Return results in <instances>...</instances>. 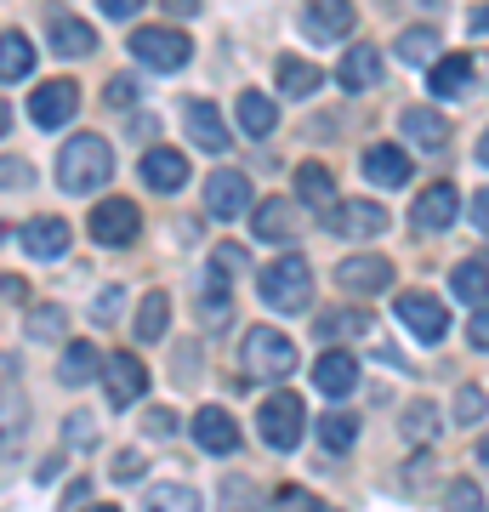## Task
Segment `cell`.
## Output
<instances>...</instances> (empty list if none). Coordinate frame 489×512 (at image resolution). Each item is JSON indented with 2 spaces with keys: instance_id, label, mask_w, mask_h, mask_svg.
Here are the masks:
<instances>
[{
  "instance_id": "1",
  "label": "cell",
  "mask_w": 489,
  "mask_h": 512,
  "mask_svg": "<svg viewBox=\"0 0 489 512\" xmlns=\"http://www.w3.org/2000/svg\"><path fill=\"white\" fill-rule=\"evenodd\" d=\"M109 177H114V148L103 137L80 131V137L63 143V154H57V188L63 194H97Z\"/></svg>"
},
{
  "instance_id": "2",
  "label": "cell",
  "mask_w": 489,
  "mask_h": 512,
  "mask_svg": "<svg viewBox=\"0 0 489 512\" xmlns=\"http://www.w3.org/2000/svg\"><path fill=\"white\" fill-rule=\"evenodd\" d=\"M256 291H262V302L273 313H308V302H313L308 256H273L268 268H262V279H256Z\"/></svg>"
},
{
  "instance_id": "3",
  "label": "cell",
  "mask_w": 489,
  "mask_h": 512,
  "mask_svg": "<svg viewBox=\"0 0 489 512\" xmlns=\"http://www.w3.org/2000/svg\"><path fill=\"white\" fill-rule=\"evenodd\" d=\"M239 370H245V376H256V382H285L290 370H296V342H290L285 330H273V325L245 330Z\"/></svg>"
},
{
  "instance_id": "4",
  "label": "cell",
  "mask_w": 489,
  "mask_h": 512,
  "mask_svg": "<svg viewBox=\"0 0 489 512\" xmlns=\"http://www.w3.org/2000/svg\"><path fill=\"white\" fill-rule=\"evenodd\" d=\"M131 57L137 63H148V69H182L188 57H194V46H188V35L182 29H131Z\"/></svg>"
},
{
  "instance_id": "5",
  "label": "cell",
  "mask_w": 489,
  "mask_h": 512,
  "mask_svg": "<svg viewBox=\"0 0 489 512\" xmlns=\"http://www.w3.org/2000/svg\"><path fill=\"white\" fill-rule=\"evenodd\" d=\"M302 427H308V410H302L296 393H273V399L262 404V416H256V433H262L273 450H296Z\"/></svg>"
},
{
  "instance_id": "6",
  "label": "cell",
  "mask_w": 489,
  "mask_h": 512,
  "mask_svg": "<svg viewBox=\"0 0 489 512\" xmlns=\"http://www.w3.org/2000/svg\"><path fill=\"white\" fill-rule=\"evenodd\" d=\"M251 205H256V194H251V177H245V171L222 165V171L205 177V211H211V217L234 222V217H245Z\"/></svg>"
},
{
  "instance_id": "7",
  "label": "cell",
  "mask_w": 489,
  "mask_h": 512,
  "mask_svg": "<svg viewBox=\"0 0 489 512\" xmlns=\"http://www.w3.org/2000/svg\"><path fill=\"white\" fill-rule=\"evenodd\" d=\"M359 29V12H353V0H308V12H302V35L330 46V40H347Z\"/></svg>"
},
{
  "instance_id": "8",
  "label": "cell",
  "mask_w": 489,
  "mask_h": 512,
  "mask_svg": "<svg viewBox=\"0 0 489 512\" xmlns=\"http://www.w3.org/2000/svg\"><path fill=\"white\" fill-rule=\"evenodd\" d=\"M393 308H399V319L410 325V336H416V342H444L450 313H444V302H438L433 291H404Z\"/></svg>"
},
{
  "instance_id": "9",
  "label": "cell",
  "mask_w": 489,
  "mask_h": 512,
  "mask_svg": "<svg viewBox=\"0 0 489 512\" xmlns=\"http://www.w3.org/2000/svg\"><path fill=\"white\" fill-rule=\"evenodd\" d=\"M103 387H109V404L114 410H131V404L148 393V370L137 353H109L103 359Z\"/></svg>"
},
{
  "instance_id": "10",
  "label": "cell",
  "mask_w": 489,
  "mask_h": 512,
  "mask_svg": "<svg viewBox=\"0 0 489 512\" xmlns=\"http://www.w3.org/2000/svg\"><path fill=\"white\" fill-rule=\"evenodd\" d=\"M325 228L342 239H376V234H387V211L376 200H342L325 211Z\"/></svg>"
},
{
  "instance_id": "11",
  "label": "cell",
  "mask_w": 489,
  "mask_h": 512,
  "mask_svg": "<svg viewBox=\"0 0 489 512\" xmlns=\"http://www.w3.org/2000/svg\"><path fill=\"white\" fill-rule=\"evenodd\" d=\"M74 109H80V86H74V80H46V86H35V97H29V120H35L40 131H57L63 120H74Z\"/></svg>"
},
{
  "instance_id": "12",
  "label": "cell",
  "mask_w": 489,
  "mask_h": 512,
  "mask_svg": "<svg viewBox=\"0 0 489 512\" xmlns=\"http://www.w3.org/2000/svg\"><path fill=\"white\" fill-rule=\"evenodd\" d=\"M137 228H143V211L131 200H103L91 211V239H97V245H131Z\"/></svg>"
},
{
  "instance_id": "13",
  "label": "cell",
  "mask_w": 489,
  "mask_h": 512,
  "mask_svg": "<svg viewBox=\"0 0 489 512\" xmlns=\"http://www.w3.org/2000/svg\"><path fill=\"white\" fill-rule=\"evenodd\" d=\"M455 217H461V194H455V183H433L416 205H410V222H416V234H444Z\"/></svg>"
},
{
  "instance_id": "14",
  "label": "cell",
  "mask_w": 489,
  "mask_h": 512,
  "mask_svg": "<svg viewBox=\"0 0 489 512\" xmlns=\"http://www.w3.org/2000/svg\"><path fill=\"white\" fill-rule=\"evenodd\" d=\"M69 222L63 217H35V222H23L18 228V245L29 256H40V262H57V256H69Z\"/></svg>"
},
{
  "instance_id": "15",
  "label": "cell",
  "mask_w": 489,
  "mask_h": 512,
  "mask_svg": "<svg viewBox=\"0 0 489 512\" xmlns=\"http://www.w3.org/2000/svg\"><path fill=\"white\" fill-rule=\"evenodd\" d=\"M336 285L353 291V296L387 291V285H393V262H387V256H347L342 268H336Z\"/></svg>"
},
{
  "instance_id": "16",
  "label": "cell",
  "mask_w": 489,
  "mask_h": 512,
  "mask_svg": "<svg viewBox=\"0 0 489 512\" xmlns=\"http://www.w3.org/2000/svg\"><path fill=\"white\" fill-rule=\"evenodd\" d=\"M194 439H200V450H211V456H234L239 450V427H234L228 410L200 404V410H194Z\"/></svg>"
},
{
  "instance_id": "17",
  "label": "cell",
  "mask_w": 489,
  "mask_h": 512,
  "mask_svg": "<svg viewBox=\"0 0 489 512\" xmlns=\"http://www.w3.org/2000/svg\"><path fill=\"white\" fill-rule=\"evenodd\" d=\"M364 177L376 188H404L410 183V154L393 148V143H370L364 148Z\"/></svg>"
},
{
  "instance_id": "18",
  "label": "cell",
  "mask_w": 489,
  "mask_h": 512,
  "mask_svg": "<svg viewBox=\"0 0 489 512\" xmlns=\"http://www.w3.org/2000/svg\"><path fill=\"white\" fill-rule=\"evenodd\" d=\"M143 183L154 188V194H177V188L188 183V154H177V148H148Z\"/></svg>"
},
{
  "instance_id": "19",
  "label": "cell",
  "mask_w": 489,
  "mask_h": 512,
  "mask_svg": "<svg viewBox=\"0 0 489 512\" xmlns=\"http://www.w3.org/2000/svg\"><path fill=\"white\" fill-rule=\"evenodd\" d=\"M313 382H319V393H330V399H347L353 387H359V359L342 348H330L319 365H313Z\"/></svg>"
},
{
  "instance_id": "20",
  "label": "cell",
  "mask_w": 489,
  "mask_h": 512,
  "mask_svg": "<svg viewBox=\"0 0 489 512\" xmlns=\"http://www.w3.org/2000/svg\"><path fill=\"white\" fill-rule=\"evenodd\" d=\"M427 92L433 97H467L472 92V57H461V52L438 57L433 69H427Z\"/></svg>"
},
{
  "instance_id": "21",
  "label": "cell",
  "mask_w": 489,
  "mask_h": 512,
  "mask_svg": "<svg viewBox=\"0 0 489 512\" xmlns=\"http://www.w3.org/2000/svg\"><path fill=\"white\" fill-rule=\"evenodd\" d=\"M52 52L57 57H91V52H97V35L86 29V18L52 12Z\"/></svg>"
},
{
  "instance_id": "22",
  "label": "cell",
  "mask_w": 489,
  "mask_h": 512,
  "mask_svg": "<svg viewBox=\"0 0 489 512\" xmlns=\"http://www.w3.org/2000/svg\"><path fill=\"white\" fill-rule=\"evenodd\" d=\"M91 376H103V353H97V342H69V348H63V365H57V382L63 387H86Z\"/></svg>"
},
{
  "instance_id": "23",
  "label": "cell",
  "mask_w": 489,
  "mask_h": 512,
  "mask_svg": "<svg viewBox=\"0 0 489 512\" xmlns=\"http://www.w3.org/2000/svg\"><path fill=\"white\" fill-rule=\"evenodd\" d=\"M336 80H342L347 92H370V86L381 80V52H376V46H353V52L342 57Z\"/></svg>"
},
{
  "instance_id": "24",
  "label": "cell",
  "mask_w": 489,
  "mask_h": 512,
  "mask_svg": "<svg viewBox=\"0 0 489 512\" xmlns=\"http://www.w3.org/2000/svg\"><path fill=\"white\" fill-rule=\"evenodd\" d=\"M188 137H194L205 154H222V148H228V126H222L217 103H188Z\"/></svg>"
},
{
  "instance_id": "25",
  "label": "cell",
  "mask_w": 489,
  "mask_h": 512,
  "mask_svg": "<svg viewBox=\"0 0 489 512\" xmlns=\"http://www.w3.org/2000/svg\"><path fill=\"white\" fill-rule=\"evenodd\" d=\"M376 325V313L370 308H336V313H319V342H353V336H364V330Z\"/></svg>"
},
{
  "instance_id": "26",
  "label": "cell",
  "mask_w": 489,
  "mask_h": 512,
  "mask_svg": "<svg viewBox=\"0 0 489 512\" xmlns=\"http://www.w3.org/2000/svg\"><path fill=\"white\" fill-rule=\"evenodd\" d=\"M399 126H404V137H410L416 148H444L450 143V120H444L438 109H404Z\"/></svg>"
},
{
  "instance_id": "27",
  "label": "cell",
  "mask_w": 489,
  "mask_h": 512,
  "mask_svg": "<svg viewBox=\"0 0 489 512\" xmlns=\"http://www.w3.org/2000/svg\"><path fill=\"white\" fill-rule=\"evenodd\" d=\"M234 114H239V131H245V137H273V126H279V109H273V97H262V92H239Z\"/></svg>"
},
{
  "instance_id": "28",
  "label": "cell",
  "mask_w": 489,
  "mask_h": 512,
  "mask_svg": "<svg viewBox=\"0 0 489 512\" xmlns=\"http://www.w3.org/2000/svg\"><path fill=\"white\" fill-rule=\"evenodd\" d=\"M23 74H35V46H29V35L6 29V35H0V80L12 86V80H23Z\"/></svg>"
},
{
  "instance_id": "29",
  "label": "cell",
  "mask_w": 489,
  "mask_h": 512,
  "mask_svg": "<svg viewBox=\"0 0 489 512\" xmlns=\"http://www.w3.org/2000/svg\"><path fill=\"white\" fill-rule=\"evenodd\" d=\"M290 228H296V217H290V200H262V205L251 211V234L268 239V245L290 239Z\"/></svg>"
},
{
  "instance_id": "30",
  "label": "cell",
  "mask_w": 489,
  "mask_h": 512,
  "mask_svg": "<svg viewBox=\"0 0 489 512\" xmlns=\"http://www.w3.org/2000/svg\"><path fill=\"white\" fill-rule=\"evenodd\" d=\"M450 291L461 296V302H472V308H484V302H489V262H484V256H472V262H461V268H455Z\"/></svg>"
},
{
  "instance_id": "31",
  "label": "cell",
  "mask_w": 489,
  "mask_h": 512,
  "mask_svg": "<svg viewBox=\"0 0 489 512\" xmlns=\"http://www.w3.org/2000/svg\"><path fill=\"white\" fill-rule=\"evenodd\" d=\"M325 86V74L313 69V63H302V57H279V92L285 97H313Z\"/></svg>"
},
{
  "instance_id": "32",
  "label": "cell",
  "mask_w": 489,
  "mask_h": 512,
  "mask_svg": "<svg viewBox=\"0 0 489 512\" xmlns=\"http://www.w3.org/2000/svg\"><path fill=\"white\" fill-rule=\"evenodd\" d=\"M23 433H29V404L18 393H0V456H12Z\"/></svg>"
},
{
  "instance_id": "33",
  "label": "cell",
  "mask_w": 489,
  "mask_h": 512,
  "mask_svg": "<svg viewBox=\"0 0 489 512\" xmlns=\"http://www.w3.org/2000/svg\"><path fill=\"white\" fill-rule=\"evenodd\" d=\"M165 330H171V296L148 291L143 308H137V342H160Z\"/></svg>"
},
{
  "instance_id": "34",
  "label": "cell",
  "mask_w": 489,
  "mask_h": 512,
  "mask_svg": "<svg viewBox=\"0 0 489 512\" xmlns=\"http://www.w3.org/2000/svg\"><path fill=\"white\" fill-rule=\"evenodd\" d=\"M143 512H200V495L188 484H148Z\"/></svg>"
},
{
  "instance_id": "35",
  "label": "cell",
  "mask_w": 489,
  "mask_h": 512,
  "mask_svg": "<svg viewBox=\"0 0 489 512\" xmlns=\"http://www.w3.org/2000/svg\"><path fill=\"white\" fill-rule=\"evenodd\" d=\"M296 194H302V205H319V211L336 205V183H330L325 165H302V171H296Z\"/></svg>"
},
{
  "instance_id": "36",
  "label": "cell",
  "mask_w": 489,
  "mask_h": 512,
  "mask_svg": "<svg viewBox=\"0 0 489 512\" xmlns=\"http://www.w3.org/2000/svg\"><path fill=\"white\" fill-rule=\"evenodd\" d=\"M234 319V308H228V274H217V268H205V325L222 330Z\"/></svg>"
},
{
  "instance_id": "37",
  "label": "cell",
  "mask_w": 489,
  "mask_h": 512,
  "mask_svg": "<svg viewBox=\"0 0 489 512\" xmlns=\"http://www.w3.org/2000/svg\"><path fill=\"white\" fill-rule=\"evenodd\" d=\"M319 439H325L330 456H342V450H353V439H359V421L347 416V410H330V416L319 421Z\"/></svg>"
},
{
  "instance_id": "38",
  "label": "cell",
  "mask_w": 489,
  "mask_h": 512,
  "mask_svg": "<svg viewBox=\"0 0 489 512\" xmlns=\"http://www.w3.org/2000/svg\"><path fill=\"white\" fill-rule=\"evenodd\" d=\"M399 57H404V63H427V69H433V63H438V29H427V23H421V29H404V35H399Z\"/></svg>"
},
{
  "instance_id": "39",
  "label": "cell",
  "mask_w": 489,
  "mask_h": 512,
  "mask_svg": "<svg viewBox=\"0 0 489 512\" xmlns=\"http://www.w3.org/2000/svg\"><path fill=\"white\" fill-rule=\"evenodd\" d=\"M63 330H69V313H63V302L29 308V336H35V342H63Z\"/></svg>"
},
{
  "instance_id": "40",
  "label": "cell",
  "mask_w": 489,
  "mask_h": 512,
  "mask_svg": "<svg viewBox=\"0 0 489 512\" xmlns=\"http://www.w3.org/2000/svg\"><path fill=\"white\" fill-rule=\"evenodd\" d=\"M438 433V410L427 399H416V404H404V439H416V444H427Z\"/></svg>"
},
{
  "instance_id": "41",
  "label": "cell",
  "mask_w": 489,
  "mask_h": 512,
  "mask_svg": "<svg viewBox=\"0 0 489 512\" xmlns=\"http://www.w3.org/2000/svg\"><path fill=\"white\" fill-rule=\"evenodd\" d=\"M222 512H262V495L245 478H222Z\"/></svg>"
},
{
  "instance_id": "42",
  "label": "cell",
  "mask_w": 489,
  "mask_h": 512,
  "mask_svg": "<svg viewBox=\"0 0 489 512\" xmlns=\"http://www.w3.org/2000/svg\"><path fill=\"white\" fill-rule=\"evenodd\" d=\"M484 410H489L484 387H461V393H455V421H461V427H472V421H484Z\"/></svg>"
},
{
  "instance_id": "43",
  "label": "cell",
  "mask_w": 489,
  "mask_h": 512,
  "mask_svg": "<svg viewBox=\"0 0 489 512\" xmlns=\"http://www.w3.org/2000/svg\"><path fill=\"white\" fill-rule=\"evenodd\" d=\"M444 512H484V490H478L472 478L450 484V501H444Z\"/></svg>"
},
{
  "instance_id": "44",
  "label": "cell",
  "mask_w": 489,
  "mask_h": 512,
  "mask_svg": "<svg viewBox=\"0 0 489 512\" xmlns=\"http://www.w3.org/2000/svg\"><path fill=\"white\" fill-rule=\"evenodd\" d=\"M63 433H69V444H74V450H91V444H97V439H91V433H97V421H91L86 410H74Z\"/></svg>"
},
{
  "instance_id": "45",
  "label": "cell",
  "mask_w": 489,
  "mask_h": 512,
  "mask_svg": "<svg viewBox=\"0 0 489 512\" xmlns=\"http://www.w3.org/2000/svg\"><path fill=\"white\" fill-rule=\"evenodd\" d=\"M143 433H148V439H171V433H177V416L160 404V410H148V416H143Z\"/></svg>"
},
{
  "instance_id": "46",
  "label": "cell",
  "mask_w": 489,
  "mask_h": 512,
  "mask_svg": "<svg viewBox=\"0 0 489 512\" xmlns=\"http://www.w3.org/2000/svg\"><path fill=\"white\" fill-rule=\"evenodd\" d=\"M29 183H35V171L23 160H0V188H29Z\"/></svg>"
},
{
  "instance_id": "47",
  "label": "cell",
  "mask_w": 489,
  "mask_h": 512,
  "mask_svg": "<svg viewBox=\"0 0 489 512\" xmlns=\"http://www.w3.org/2000/svg\"><path fill=\"white\" fill-rule=\"evenodd\" d=\"M467 342L489 353V308H472V319H467Z\"/></svg>"
},
{
  "instance_id": "48",
  "label": "cell",
  "mask_w": 489,
  "mask_h": 512,
  "mask_svg": "<svg viewBox=\"0 0 489 512\" xmlns=\"http://www.w3.org/2000/svg\"><path fill=\"white\" fill-rule=\"evenodd\" d=\"M313 507H319V501H313L308 490H290V484L279 490V512H313Z\"/></svg>"
},
{
  "instance_id": "49",
  "label": "cell",
  "mask_w": 489,
  "mask_h": 512,
  "mask_svg": "<svg viewBox=\"0 0 489 512\" xmlns=\"http://www.w3.org/2000/svg\"><path fill=\"white\" fill-rule=\"evenodd\" d=\"M114 313H120V291H114V285H109V291H103V296H97V302H91V319H97V325H109Z\"/></svg>"
},
{
  "instance_id": "50",
  "label": "cell",
  "mask_w": 489,
  "mask_h": 512,
  "mask_svg": "<svg viewBox=\"0 0 489 512\" xmlns=\"http://www.w3.org/2000/svg\"><path fill=\"white\" fill-rule=\"evenodd\" d=\"M239 262H245L239 245H217V256H211V268H217V274H239Z\"/></svg>"
},
{
  "instance_id": "51",
  "label": "cell",
  "mask_w": 489,
  "mask_h": 512,
  "mask_svg": "<svg viewBox=\"0 0 489 512\" xmlns=\"http://www.w3.org/2000/svg\"><path fill=\"white\" fill-rule=\"evenodd\" d=\"M103 6V18H137L143 12V0H97Z\"/></svg>"
},
{
  "instance_id": "52",
  "label": "cell",
  "mask_w": 489,
  "mask_h": 512,
  "mask_svg": "<svg viewBox=\"0 0 489 512\" xmlns=\"http://www.w3.org/2000/svg\"><path fill=\"white\" fill-rule=\"evenodd\" d=\"M109 103H114V109H126V103H137V80H131V74L109 86Z\"/></svg>"
},
{
  "instance_id": "53",
  "label": "cell",
  "mask_w": 489,
  "mask_h": 512,
  "mask_svg": "<svg viewBox=\"0 0 489 512\" xmlns=\"http://www.w3.org/2000/svg\"><path fill=\"white\" fill-rule=\"evenodd\" d=\"M472 222H478V234H489V188L472 194Z\"/></svg>"
},
{
  "instance_id": "54",
  "label": "cell",
  "mask_w": 489,
  "mask_h": 512,
  "mask_svg": "<svg viewBox=\"0 0 489 512\" xmlns=\"http://www.w3.org/2000/svg\"><path fill=\"white\" fill-rule=\"evenodd\" d=\"M0 296H6V302H23V296H29V285H23V279H12V274H6V279H0Z\"/></svg>"
},
{
  "instance_id": "55",
  "label": "cell",
  "mask_w": 489,
  "mask_h": 512,
  "mask_svg": "<svg viewBox=\"0 0 489 512\" xmlns=\"http://www.w3.org/2000/svg\"><path fill=\"white\" fill-rule=\"evenodd\" d=\"M114 473H120V478H137V473H143V456H120V461H114Z\"/></svg>"
},
{
  "instance_id": "56",
  "label": "cell",
  "mask_w": 489,
  "mask_h": 512,
  "mask_svg": "<svg viewBox=\"0 0 489 512\" xmlns=\"http://www.w3.org/2000/svg\"><path fill=\"white\" fill-rule=\"evenodd\" d=\"M472 29H478V35H489V6H478V12H472Z\"/></svg>"
},
{
  "instance_id": "57",
  "label": "cell",
  "mask_w": 489,
  "mask_h": 512,
  "mask_svg": "<svg viewBox=\"0 0 489 512\" xmlns=\"http://www.w3.org/2000/svg\"><path fill=\"white\" fill-rule=\"evenodd\" d=\"M165 6H171V12H194V6H200V0H165Z\"/></svg>"
},
{
  "instance_id": "58",
  "label": "cell",
  "mask_w": 489,
  "mask_h": 512,
  "mask_svg": "<svg viewBox=\"0 0 489 512\" xmlns=\"http://www.w3.org/2000/svg\"><path fill=\"white\" fill-rule=\"evenodd\" d=\"M6 131H12V109H6V103H0V137H6Z\"/></svg>"
},
{
  "instance_id": "59",
  "label": "cell",
  "mask_w": 489,
  "mask_h": 512,
  "mask_svg": "<svg viewBox=\"0 0 489 512\" xmlns=\"http://www.w3.org/2000/svg\"><path fill=\"white\" fill-rule=\"evenodd\" d=\"M478 160H484V165H489V131H484V143H478Z\"/></svg>"
},
{
  "instance_id": "60",
  "label": "cell",
  "mask_w": 489,
  "mask_h": 512,
  "mask_svg": "<svg viewBox=\"0 0 489 512\" xmlns=\"http://www.w3.org/2000/svg\"><path fill=\"white\" fill-rule=\"evenodd\" d=\"M478 456H484V461H489V433H484V444H478Z\"/></svg>"
},
{
  "instance_id": "61",
  "label": "cell",
  "mask_w": 489,
  "mask_h": 512,
  "mask_svg": "<svg viewBox=\"0 0 489 512\" xmlns=\"http://www.w3.org/2000/svg\"><path fill=\"white\" fill-rule=\"evenodd\" d=\"M86 512H120V507H109V501H103V507H86Z\"/></svg>"
},
{
  "instance_id": "62",
  "label": "cell",
  "mask_w": 489,
  "mask_h": 512,
  "mask_svg": "<svg viewBox=\"0 0 489 512\" xmlns=\"http://www.w3.org/2000/svg\"><path fill=\"white\" fill-rule=\"evenodd\" d=\"M313 512H336V507H313Z\"/></svg>"
}]
</instances>
